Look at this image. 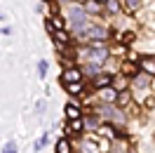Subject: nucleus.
I'll return each mask as SVG.
<instances>
[{"mask_svg": "<svg viewBox=\"0 0 155 153\" xmlns=\"http://www.w3.org/2000/svg\"><path fill=\"white\" fill-rule=\"evenodd\" d=\"M139 73H143L148 78H155V57L153 54L139 57Z\"/></svg>", "mask_w": 155, "mask_h": 153, "instance_id": "obj_1", "label": "nucleus"}, {"mask_svg": "<svg viewBox=\"0 0 155 153\" xmlns=\"http://www.w3.org/2000/svg\"><path fill=\"white\" fill-rule=\"evenodd\" d=\"M82 68L78 66H68L64 73H61V85H68V83H82Z\"/></svg>", "mask_w": 155, "mask_h": 153, "instance_id": "obj_2", "label": "nucleus"}, {"mask_svg": "<svg viewBox=\"0 0 155 153\" xmlns=\"http://www.w3.org/2000/svg\"><path fill=\"white\" fill-rule=\"evenodd\" d=\"M64 113H66L68 120H78V118H85V108L80 101H68L66 108H64Z\"/></svg>", "mask_w": 155, "mask_h": 153, "instance_id": "obj_3", "label": "nucleus"}, {"mask_svg": "<svg viewBox=\"0 0 155 153\" xmlns=\"http://www.w3.org/2000/svg\"><path fill=\"white\" fill-rule=\"evenodd\" d=\"M89 83H92V87H94V90H106V87L113 85V76L101 71V73H97V76H92V80H89Z\"/></svg>", "mask_w": 155, "mask_h": 153, "instance_id": "obj_4", "label": "nucleus"}, {"mask_svg": "<svg viewBox=\"0 0 155 153\" xmlns=\"http://www.w3.org/2000/svg\"><path fill=\"white\" fill-rule=\"evenodd\" d=\"M66 137L68 134H73V137H82V134L87 132L85 130V118H78V120H68V125H66Z\"/></svg>", "mask_w": 155, "mask_h": 153, "instance_id": "obj_5", "label": "nucleus"}, {"mask_svg": "<svg viewBox=\"0 0 155 153\" xmlns=\"http://www.w3.org/2000/svg\"><path fill=\"white\" fill-rule=\"evenodd\" d=\"M54 153H73V141H71V137H59L57 144H54Z\"/></svg>", "mask_w": 155, "mask_h": 153, "instance_id": "obj_6", "label": "nucleus"}, {"mask_svg": "<svg viewBox=\"0 0 155 153\" xmlns=\"http://www.w3.org/2000/svg\"><path fill=\"white\" fill-rule=\"evenodd\" d=\"M113 90H115L117 94H120V92H127V90H129V76H122V73H120V76H113Z\"/></svg>", "mask_w": 155, "mask_h": 153, "instance_id": "obj_7", "label": "nucleus"}, {"mask_svg": "<svg viewBox=\"0 0 155 153\" xmlns=\"http://www.w3.org/2000/svg\"><path fill=\"white\" fill-rule=\"evenodd\" d=\"M52 38H54V42H57V47H68V45L73 42V36H71L66 29H64V31H57Z\"/></svg>", "mask_w": 155, "mask_h": 153, "instance_id": "obj_8", "label": "nucleus"}, {"mask_svg": "<svg viewBox=\"0 0 155 153\" xmlns=\"http://www.w3.org/2000/svg\"><path fill=\"white\" fill-rule=\"evenodd\" d=\"M117 92L113 87H106V90H99V104H115Z\"/></svg>", "mask_w": 155, "mask_h": 153, "instance_id": "obj_9", "label": "nucleus"}, {"mask_svg": "<svg viewBox=\"0 0 155 153\" xmlns=\"http://www.w3.org/2000/svg\"><path fill=\"white\" fill-rule=\"evenodd\" d=\"M120 5H122V10H125V12H129V14H136V12L143 7V0H122Z\"/></svg>", "mask_w": 155, "mask_h": 153, "instance_id": "obj_10", "label": "nucleus"}, {"mask_svg": "<svg viewBox=\"0 0 155 153\" xmlns=\"http://www.w3.org/2000/svg\"><path fill=\"white\" fill-rule=\"evenodd\" d=\"M85 14H99V12L104 10V5H99L97 0H85Z\"/></svg>", "mask_w": 155, "mask_h": 153, "instance_id": "obj_11", "label": "nucleus"}, {"mask_svg": "<svg viewBox=\"0 0 155 153\" xmlns=\"http://www.w3.org/2000/svg\"><path fill=\"white\" fill-rule=\"evenodd\" d=\"M148 85H150V78L148 76H143V73H136L134 76V87L136 90H146Z\"/></svg>", "mask_w": 155, "mask_h": 153, "instance_id": "obj_12", "label": "nucleus"}, {"mask_svg": "<svg viewBox=\"0 0 155 153\" xmlns=\"http://www.w3.org/2000/svg\"><path fill=\"white\" fill-rule=\"evenodd\" d=\"M47 141H49V134H40V139H35V144H33V151L40 153L45 146H47Z\"/></svg>", "mask_w": 155, "mask_h": 153, "instance_id": "obj_13", "label": "nucleus"}, {"mask_svg": "<svg viewBox=\"0 0 155 153\" xmlns=\"http://www.w3.org/2000/svg\"><path fill=\"white\" fill-rule=\"evenodd\" d=\"M134 40H136V33H134V31H125V33L120 36V42H122V45H132Z\"/></svg>", "mask_w": 155, "mask_h": 153, "instance_id": "obj_14", "label": "nucleus"}, {"mask_svg": "<svg viewBox=\"0 0 155 153\" xmlns=\"http://www.w3.org/2000/svg\"><path fill=\"white\" fill-rule=\"evenodd\" d=\"M47 71H49L47 59H40V61H38V76H40V80H42V78H47Z\"/></svg>", "mask_w": 155, "mask_h": 153, "instance_id": "obj_15", "label": "nucleus"}, {"mask_svg": "<svg viewBox=\"0 0 155 153\" xmlns=\"http://www.w3.org/2000/svg\"><path fill=\"white\" fill-rule=\"evenodd\" d=\"M127 104H129V92H120L117 99H115V106H117V108H125Z\"/></svg>", "mask_w": 155, "mask_h": 153, "instance_id": "obj_16", "label": "nucleus"}, {"mask_svg": "<svg viewBox=\"0 0 155 153\" xmlns=\"http://www.w3.org/2000/svg\"><path fill=\"white\" fill-rule=\"evenodd\" d=\"M104 7H106V10L110 12V14H117V12H120V7H122V5H120L117 0H108V2H106V5H104Z\"/></svg>", "mask_w": 155, "mask_h": 153, "instance_id": "obj_17", "label": "nucleus"}, {"mask_svg": "<svg viewBox=\"0 0 155 153\" xmlns=\"http://www.w3.org/2000/svg\"><path fill=\"white\" fill-rule=\"evenodd\" d=\"M2 153H19L17 141H5V144H2Z\"/></svg>", "mask_w": 155, "mask_h": 153, "instance_id": "obj_18", "label": "nucleus"}, {"mask_svg": "<svg viewBox=\"0 0 155 153\" xmlns=\"http://www.w3.org/2000/svg\"><path fill=\"white\" fill-rule=\"evenodd\" d=\"M35 111H38V113L42 115V113H45V111H47V101H45V99H40L38 104H35Z\"/></svg>", "mask_w": 155, "mask_h": 153, "instance_id": "obj_19", "label": "nucleus"}, {"mask_svg": "<svg viewBox=\"0 0 155 153\" xmlns=\"http://www.w3.org/2000/svg\"><path fill=\"white\" fill-rule=\"evenodd\" d=\"M45 29H47L49 36H54V33H57V29H54V24H52V19H49V17L45 19Z\"/></svg>", "mask_w": 155, "mask_h": 153, "instance_id": "obj_20", "label": "nucleus"}, {"mask_svg": "<svg viewBox=\"0 0 155 153\" xmlns=\"http://www.w3.org/2000/svg\"><path fill=\"white\" fill-rule=\"evenodd\" d=\"M146 106H148V108H153V106H155V94H148V99H146Z\"/></svg>", "mask_w": 155, "mask_h": 153, "instance_id": "obj_21", "label": "nucleus"}, {"mask_svg": "<svg viewBox=\"0 0 155 153\" xmlns=\"http://www.w3.org/2000/svg\"><path fill=\"white\" fill-rule=\"evenodd\" d=\"M97 2H99V5H106V2H108V0H97Z\"/></svg>", "mask_w": 155, "mask_h": 153, "instance_id": "obj_22", "label": "nucleus"}, {"mask_svg": "<svg viewBox=\"0 0 155 153\" xmlns=\"http://www.w3.org/2000/svg\"><path fill=\"white\" fill-rule=\"evenodd\" d=\"M42 2H47V5H54V0H42Z\"/></svg>", "mask_w": 155, "mask_h": 153, "instance_id": "obj_23", "label": "nucleus"}]
</instances>
